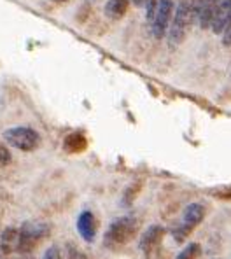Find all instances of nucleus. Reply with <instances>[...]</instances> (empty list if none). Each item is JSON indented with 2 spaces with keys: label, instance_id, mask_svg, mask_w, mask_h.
<instances>
[{
  "label": "nucleus",
  "instance_id": "f257e3e1",
  "mask_svg": "<svg viewBox=\"0 0 231 259\" xmlns=\"http://www.w3.org/2000/svg\"><path fill=\"white\" fill-rule=\"evenodd\" d=\"M195 0H179L177 4V9L173 18L170 20V26H168V42L172 48L179 46L184 40L186 33H188L191 23L195 21Z\"/></svg>",
  "mask_w": 231,
  "mask_h": 259
},
{
  "label": "nucleus",
  "instance_id": "2eb2a0df",
  "mask_svg": "<svg viewBox=\"0 0 231 259\" xmlns=\"http://www.w3.org/2000/svg\"><path fill=\"white\" fill-rule=\"evenodd\" d=\"M156 6H158V0H144L142 2V7L146 9V18L147 21H153L154 18V11H156Z\"/></svg>",
  "mask_w": 231,
  "mask_h": 259
},
{
  "label": "nucleus",
  "instance_id": "f3484780",
  "mask_svg": "<svg viewBox=\"0 0 231 259\" xmlns=\"http://www.w3.org/2000/svg\"><path fill=\"white\" fill-rule=\"evenodd\" d=\"M42 259H63V256H62V250H60L56 245L49 247V249L46 250V252H44Z\"/></svg>",
  "mask_w": 231,
  "mask_h": 259
},
{
  "label": "nucleus",
  "instance_id": "a211bd4d",
  "mask_svg": "<svg viewBox=\"0 0 231 259\" xmlns=\"http://www.w3.org/2000/svg\"><path fill=\"white\" fill-rule=\"evenodd\" d=\"M221 33H222V44H224V48H229L231 46V21L222 28Z\"/></svg>",
  "mask_w": 231,
  "mask_h": 259
},
{
  "label": "nucleus",
  "instance_id": "20e7f679",
  "mask_svg": "<svg viewBox=\"0 0 231 259\" xmlns=\"http://www.w3.org/2000/svg\"><path fill=\"white\" fill-rule=\"evenodd\" d=\"M203 217H205V207H203L202 203L188 205V207L184 208L182 217H180V221H179V226L173 230V238H175L177 242H184V240L189 237V233L202 223Z\"/></svg>",
  "mask_w": 231,
  "mask_h": 259
},
{
  "label": "nucleus",
  "instance_id": "dca6fc26",
  "mask_svg": "<svg viewBox=\"0 0 231 259\" xmlns=\"http://www.w3.org/2000/svg\"><path fill=\"white\" fill-rule=\"evenodd\" d=\"M11 159H13L11 151L7 149L6 146H2V144H0V166H7L11 163Z\"/></svg>",
  "mask_w": 231,
  "mask_h": 259
},
{
  "label": "nucleus",
  "instance_id": "ddd939ff",
  "mask_svg": "<svg viewBox=\"0 0 231 259\" xmlns=\"http://www.w3.org/2000/svg\"><path fill=\"white\" fill-rule=\"evenodd\" d=\"M86 147V140L82 135H79V133H74V135H70L69 139L65 140V149H69L70 152H79L82 151Z\"/></svg>",
  "mask_w": 231,
  "mask_h": 259
},
{
  "label": "nucleus",
  "instance_id": "423d86ee",
  "mask_svg": "<svg viewBox=\"0 0 231 259\" xmlns=\"http://www.w3.org/2000/svg\"><path fill=\"white\" fill-rule=\"evenodd\" d=\"M173 6H175V0H158L154 18H153V21H151V25H153V33L156 39H163V37L166 35V32H168Z\"/></svg>",
  "mask_w": 231,
  "mask_h": 259
},
{
  "label": "nucleus",
  "instance_id": "6ab92c4d",
  "mask_svg": "<svg viewBox=\"0 0 231 259\" xmlns=\"http://www.w3.org/2000/svg\"><path fill=\"white\" fill-rule=\"evenodd\" d=\"M67 259H84V256L79 250H75V247L69 245V256H67Z\"/></svg>",
  "mask_w": 231,
  "mask_h": 259
},
{
  "label": "nucleus",
  "instance_id": "f03ea898",
  "mask_svg": "<svg viewBox=\"0 0 231 259\" xmlns=\"http://www.w3.org/2000/svg\"><path fill=\"white\" fill-rule=\"evenodd\" d=\"M138 223L133 217H119V219L112 221L109 230L105 231L104 243L109 249H119V247L126 245L131 238L137 233Z\"/></svg>",
  "mask_w": 231,
  "mask_h": 259
},
{
  "label": "nucleus",
  "instance_id": "6e6552de",
  "mask_svg": "<svg viewBox=\"0 0 231 259\" xmlns=\"http://www.w3.org/2000/svg\"><path fill=\"white\" fill-rule=\"evenodd\" d=\"M163 235H165V230L161 226H151L144 231V235L140 237V242H138V249L142 250L144 254H151L158 245L161 243L163 240Z\"/></svg>",
  "mask_w": 231,
  "mask_h": 259
},
{
  "label": "nucleus",
  "instance_id": "7ed1b4c3",
  "mask_svg": "<svg viewBox=\"0 0 231 259\" xmlns=\"http://www.w3.org/2000/svg\"><path fill=\"white\" fill-rule=\"evenodd\" d=\"M51 226L42 221H26L18 231V243L16 249L23 254H28L35 249L37 243H40L44 238H48Z\"/></svg>",
  "mask_w": 231,
  "mask_h": 259
},
{
  "label": "nucleus",
  "instance_id": "4468645a",
  "mask_svg": "<svg viewBox=\"0 0 231 259\" xmlns=\"http://www.w3.org/2000/svg\"><path fill=\"white\" fill-rule=\"evenodd\" d=\"M200 252H202V247H200V243H189L186 249L180 250L177 259H198Z\"/></svg>",
  "mask_w": 231,
  "mask_h": 259
},
{
  "label": "nucleus",
  "instance_id": "1a4fd4ad",
  "mask_svg": "<svg viewBox=\"0 0 231 259\" xmlns=\"http://www.w3.org/2000/svg\"><path fill=\"white\" fill-rule=\"evenodd\" d=\"M214 6H215V0H195L193 9H195V20L198 21L200 28L203 30L210 28Z\"/></svg>",
  "mask_w": 231,
  "mask_h": 259
},
{
  "label": "nucleus",
  "instance_id": "9b49d317",
  "mask_svg": "<svg viewBox=\"0 0 231 259\" xmlns=\"http://www.w3.org/2000/svg\"><path fill=\"white\" fill-rule=\"evenodd\" d=\"M18 243V230L16 228H6L4 233L0 235V254L7 256L13 250H16Z\"/></svg>",
  "mask_w": 231,
  "mask_h": 259
},
{
  "label": "nucleus",
  "instance_id": "412c9836",
  "mask_svg": "<svg viewBox=\"0 0 231 259\" xmlns=\"http://www.w3.org/2000/svg\"><path fill=\"white\" fill-rule=\"evenodd\" d=\"M55 2H65V0H55Z\"/></svg>",
  "mask_w": 231,
  "mask_h": 259
},
{
  "label": "nucleus",
  "instance_id": "aec40b11",
  "mask_svg": "<svg viewBox=\"0 0 231 259\" xmlns=\"http://www.w3.org/2000/svg\"><path fill=\"white\" fill-rule=\"evenodd\" d=\"M131 4H133V6H137V7H142V2L144 0H130Z\"/></svg>",
  "mask_w": 231,
  "mask_h": 259
},
{
  "label": "nucleus",
  "instance_id": "39448f33",
  "mask_svg": "<svg viewBox=\"0 0 231 259\" xmlns=\"http://www.w3.org/2000/svg\"><path fill=\"white\" fill-rule=\"evenodd\" d=\"M4 140L20 151H33L40 144L39 133L28 126H16L4 132Z\"/></svg>",
  "mask_w": 231,
  "mask_h": 259
},
{
  "label": "nucleus",
  "instance_id": "0eeeda50",
  "mask_svg": "<svg viewBox=\"0 0 231 259\" xmlns=\"http://www.w3.org/2000/svg\"><path fill=\"white\" fill-rule=\"evenodd\" d=\"M229 20H231V0H215L214 14H212V23H210V28L214 30V33H221L222 28L229 23Z\"/></svg>",
  "mask_w": 231,
  "mask_h": 259
},
{
  "label": "nucleus",
  "instance_id": "9d476101",
  "mask_svg": "<svg viewBox=\"0 0 231 259\" xmlns=\"http://www.w3.org/2000/svg\"><path fill=\"white\" fill-rule=\"evenodd\" d=\"M77 231L86 242L95 240V237H97V219H95L91 212L86 210L77 217Z\"/></svg>",
  "mask_w": 231,
  "mask_h": 259
},
{
  "label": "nucleus",
  "instance_id": "f8f14e48",
  "mask_svg": "<svg viewBox=\"0 0 231 259\" xmlns=\"http://www.w3.org/2000/svg\"><path fill=\"white\" fill-rule=\"evenodd\" d=\"M128 4L130 0H109L105 4V16H109L111 20H119L126 13Z\"/></svg>",
  "mask_w": 231,
  "mask_h": 259
}]
</instances>
